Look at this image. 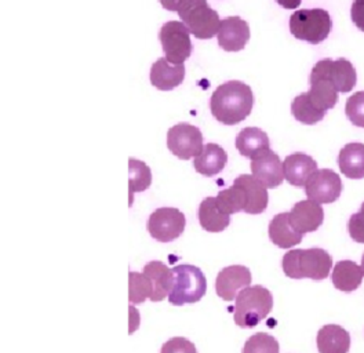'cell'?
<instances>
[{
	"label": "cell",
	"mask_w": 364,
	"mask_h": 353,
	"mask_svg": "<svg viewBox=\"0 0 364 353\" xmlns=\"http://www.w3.org/2000/svg\"><path fill=\"white\" fill-rule=\"evenodd\" d=\"M254 95L250 86L239 80H230L215 88L210 100L213 116L227 126L243 122L250 115Z\"/></svg>",
	"instance_id": "cell-1"
},
{
	"label": "cell",
	"mask_w": 364,
	"mask_h": 353,
	"mask_svg": "<svg viewBox=\"0 0 364 353\" xmlns=\"http://www.w3.org/2000/svg\"><path fill=\"white\" fill-rule=\"evenodd\" d=\"M282 266L284 275L290 279H311L314 282H321L330 275L333 258L323 248L290 250L284 254Z\"/></svg>",
	"instance_id": "cell-2"
},
{
	"label": "cell",
	"mask_w": 364,
	"mask_h": 353,
	"mask_svg": "<svg viewBox=\"0 0 364 353\" xmlns=\"http://www.w3.org/2000/svg\"><path fill=\"white\" fill-rule=\"evenodd\" d=\"M273 308L272 293L262 286H249L240 291L235 304V323L242 329H254L265 320Z\"/></svg>",
	"instance_id": "cell-3"
},
{
	"label": "cell",
	"mask_w": 364,
	"mask_h": 353,
	"mask_svg": "<svg viewBox=\"0 0 364 353\" xmlns=\"http://www.w3.org/2000/svg\"><path fill=\"white\" fill-rule=\"evenodd\" d=\"M207 280L205 273L193 265H177L173 268V285L168 301L174 307L196 304L205 297Z\"/></svg>",
	"instance_id": "cell-4"
},
{
	"label": "cell",
	"mask_w": 364,
	"mask_h": 353,
	"mask_svg": "<svg viewBox=\"0 0 364 353\" xmlns=\"http://www.w3.org/2000/svg\"><path fill=\"white\" fill-rule=\"evenodd\" d=\"M177 13L195 38L205 41L218 33L220 16L205 0H181Z\"/></svg>",
	"instance_id": "cell-5"
},
{
	"label": "cell",
	"mask_w": 364,
	"mask_h": 353,
	"mask_svg": "<svg viewBox=\"0 0 364 353\" xmlns=\"http://www.w3.org/2000/svg\"><path fill=\"white\" fill-rule=\"evenodd\" d=\"M331 29V17L323 9L298 10L290 17V32L293 36L308 43H321L328 38Z\"/></svg>",
	"instance_id": "cell-6"
},
{
	"label": "cell",
	"mask_w": 364,
	"mask_h": 353,
	"mask_svg": "<svg viewBox=\"0 0 364 353\" xmlns=\"http://www.w3.org/2000/svg\"><path fill=\"white\" fill-rule=\"evenodd\" d=\"M159 41L171 64H183L192 54L191 32L183 22H166L160 28Z\"/></svg>",
	"instance_id": "cell-7"
},
{
	"label": "cell",
	"mask_w": 364,
	"mask_h": 353,
	"mask_svg": "<svg viewBox=\"0 0 364 353\" xmlns=\"http://www.w3.org/2000/svg\"><path fill=\"white\" fill-rule=\"evenodd\" d=\"M186 218L178 209L161 207L155 210L146 222L149 235L160 243H170L178 239L185 231Z\"/></svg>",
	"instance_id": "cell-8"
},
{
	"label": "cell",
	"mask_w": 364,
	"mask_h": 353,
	"mask_svg": "<svg viewBox=\"0 0 364 353\" xmlns=\"http://www.w3.org/2000/svg\"><path fill=\"white\" fill-rule=\"evenodd\" d=\"M167 148L178 159L189 160L203 151V134L189 123L176 125L167 132Z\"/></svg>",
	"instance_id": "cell-9"
},
{
	"label": "cell",
	"mask_w": 364,
	"mask_h": 353,
	"mask_svg": "<svg viewBox=\"0 0 364 353\" xmlns=\"http://www.w3.org/2000/svg\"><path fill=\"white\" fill-rule=\"evenodd\" d=\"M304 188L309 200L318 204H331L341 196L342 181L336 172L323 169L315 172Z\"/></svg>",
	"instance_id": "cell-10"
},
{
	"label": "cell",
	"mask_w": 364,
	"mask_h": 353,
	"mask_svg": "<svg viewBox=\"0 0 364 353\" xmlns=\"http://www.w3.org/2000/svg\"><path fill=\"white\" fill-rule=\"evenodd\" d=\"M251 272L243 265H230L224 268L215 280V293L224 301H233L242 290L251 285Z\"/></svg>",
	"instance_id": "cell-11"
},
{
	"label": "cell",
	"mask_w": 364,
	"mask_h": 353,
	"mask_svg": "<svg viewBox=\"0 0 364 353\" xmlns=\"http://www.w3.org/2000/svg\"><path fill=\"white\" fill-rule=\"evenodd\" d=\"M314 70L328 78L338 93H349L356 86V69L352 65V63L345 58H340L337 61H333L330 58L321 60L314 66Z\"/></svg>",
	"instance_id": "cell-12"
},
{
	"label": "cell",
	"mask_w": 364,
	"mask_h": 353,
	"mask_svg": "<svg viewBox=\"0 0 364 353\" xmlns=\"http://www.w3.org/2000/svg\"><path fill=\"white\" fill-rule=\"evenodd\" d=\"M251 172L268 189L277 188L284 179V169L279 154L271 149L251 159Z\"/></svg>",
	"instance_id": "cell-13"
},
{
	"label": "cell",
	"mask_w": 364,
	"mask_h": 353,
	"mask_svg": "<svg viewBox=\"0 0 364 353\" xmlns=\"http://www.w3.org/2000/svg\"><path fill=\"white\" fill-rule=\"evenodd\" d=\"M217 38L223 50L229 53L240 51L250 39L249 23L240 17H228L220 23Z\"/></svg>",
	"instance_id": "cell-14"
},
{
	"label": "cell",
	"mask_w": 364,
	"mask_h": 353,
	"mask_svg": "<svg viewBox=\"0 0 364 353\" xmlns=\"http://www.w3.org/2000/svg\"><path fill=\"white\" fill-rule=\"evenodd\" d=\"M324 221V210L321 204L314 200L298 201L290 211V222L296 232L305 235L315 232Z\"/></svg>",
	"instance_id": "cell-15"
},
{
	"label": "cell",
	"mask_w": 364,
	"mask_h": 353,
	"mask_svg": "<svg viewBox=\"0 0 364 353\" xmlns=\"http://www.w3.org/2000/svg\"><path fill=\"white\" fill-rule=\"evenodd\" d=\"M235 185H239L243 188L246 198H247V206L245 209V213L249 216H258L264 213L268 207V188L262 185L252 174H242L233 181Z\"/></svg>",
	"instance_id": "cell-16"
},
{
	"label": "cell",
	"mask_w": 364,
	"mask_h": 353,
	"mask_svg": "<svg viewBox=\"0 0 364 353\" xmlns=\"http://www.w3.org/2000/svg\"><path fill=\"white\" fill-rule=\"evenodd\" d=\"M283 169L287 182L298 188H302L306 185L311 176L318 172V163L309 154L296 152L284 159Z\"/></svg>",
	"instance_id": "cell-17"
},
{
	"label": "cell",
	"mask_w": 364,
	"mask_h": 353,
	"mask_svg": "<svg viewBox=\"0 0 364 353\" xmlns=\"http://www.w3.org/2000/svg\"><path fill=\"white\" fill-rule=\"evenodd\" d=\"M183 64H171L166 57L159 58L151 68V83L161 91H170L178 88L183 82Z\"/></svg>",
	"instance_id": "cell-18"
},
{
	"label": "cell",
	"mask_w": 364,
	"mask_h": 353,
	"mask_svg": "<svg viewBox=\"0 0 364 353\" xmlns=\"http://www.w3.org/2000/svg\"><path fill=\"white\" fill-rule=\"evenodd\" d=\"M309 82L311 90L306 94L314 105L323 112L333 110L338 101V91L330 82V79L312 69Z\"/></svg>",
	"instance_id": "cell-19"
},
{
	"label": "cell",
	"mask_w": 364,
	"mask_h": 353,
	"mask_svg": "<svg viewBox=\"0 0 364 353\" xmlns=\"http://www.w3.org/2000/svg\"><path fill=\"white\" fill-rule=\"evenodd\" d=\"M228 163V154L217 144H205L203 151L193 160L195 170L205 176H214L220 174Z\"/></svg>",
	"instance_id": "cell-20"
},
{
	"label": "cell",
	"mask_w": 364,
	"mask_h": 353,
	"mask_svg": "<svg viewBox=\"0 0 364 353\" xmlns=\"http://www.w3.org/2000/svg\"><path fill=\"white\" fill-rule=\"evenodd\" d=\"M269 239L279 248H291L302 242V233L296 232L290 222V213H282L273 217L269 223Z\"/></svg>",
	"instance_id": "cell-21"
},
{
	"label": "cell",
	"mask_w": 364,
	"mask_h": 353,
	"mask_svg": "<svg viewBox=\"0 0 364 353\" xmlns=\"http://www.w3.org/2000/svg\"><path fill=\"white\" fill-rule=\"evenodd\" d=\"M316 344L320 353H348L350 349V335L341 326L327 325L318 330Z\"/></svg>",
	"instance_id": "cell-22"
},
{
	"label": "cell",
	"mask_w": 364,
	"mask_h": 353,
	"mask_svg": "<svg viewBox=\"0 0 364 353\" xmlns=\"http://www.w3.org/2000/svg\"><path fill=\"white\" fill-rule=\"evenodd\" d=\"M236 148L239 154L249 159L271 149V142L267 132L258 127H246L236 137Z\"/></svg>",
	"instance_id": "cell-23"
},
{
	"label": "cell",
	"mask_w": 364,
	"mask_h": 353,
	"mask_svg": "<svg viewBox=\"0 0 364 353\" xmlns=\"http://www.w3.org/2000/svg\"><path fill=\"white\" fill-rule=\"evenodd\" d=\"M363 278L362 266L349 260L340 261L336 265L331 275L333 285L342 293H353L358 290L363 283Z\"/></svg>",
	"instance_id": "cell-24"
},
{
	"label": "cell",
	"mask_w": 364,
	"mask_h": 353,
	"mask_svg": "<svg viewBox=\"0 0 364 353\" xmlns=\"http://www.w3.org/2000/svg\"><path fill=\"white\" fill-rule=\"evenodd\" d=\"M144 273L151 279L154 293L151 297L152 302H160L168 297L173 285V269L160 261H151L144 266Z\"/></svg>",
	"instance_id": "cell-25"
},
{
	"label": "cell",
	"mask_w": 364,
	"mask_h": 353,
	"mask_svg": "<svg viewBox=\"0 0 364 353\" xmlns=\"http://www.w3.org/2000/svg\"><path fill=\"white\" fill-rule=\"evenodd\" d=\"M198 216L200 226L211 233L225 231L230 223V216L221 210L217 198H205L199 206Z\"/></svg>",
	"instance_id": "cell-26"
},
{
	"label": "cell",
	"mask_w": 364,
	"mask_h": 353,
	"mask_svg": "<svg viewBox=\"0 0 364 353\" xmlns=\"http://www.w3.org/2000/svg\"><path fill=\"white\" fill-rule=\"evenodd\" d=\"M338 166L342 174L350 179L364 178V144L345 145L338 154Z\"/></svg>",
	"instance_id": "cell-27"
},
{
	"label": "cell",
	"mask_w": 364,
	"mask_h": 353,
	"mask_svg": "<svg viewBox=\"0 0 364 353\" xmlns=\"http://www.w3.org/2000/svg\"><path fill=\"white\" fill-rule=\"evenodd\" d=\"M152 184L151 169L141 160H129V194L130 203H133V195L146 191Z\"/></svg>",
	"instance_id": "cell-28"
},
{
	"label": "cell",
	"mask_w": 364,
	"mask_h": 353,
	"mask_svg": "<svg viewBox=\"0 0 364 353\" xmlns=\"http://www.w3.org/2000/svg\"><path fill=\"white\" fill-rule=\"evenodd\" d=\"M291 113L298 122H301L302 125H308V126L316 125L326 116V112L318 110L314 105V102L309 100L306 93L299 94L298 97H296V100L291 104Z\"/></svg>",
	"instance_id": "cell-29"
},
{
	"label": "cell",
	"mask_w": 364,
	"mask_h": 353,
	"mask_svg": "<svg viewBox=\"0 0 364 353\" xmlns=\"http://www.w3.org/2000/svg\"><path fill=\"white\" fill-rule=\"evenodd\" d=\"M217 201L221 210L229 216L245 211L247 206V198L243 188L235 184L225 191H221L217 196Z\"/></svg>",
	"instance_id": "cell-30"
},
{
	"label": "cell",
	"mask_w": 364,
	"mask_h": 353,
	"mask_svg": "<svg viewBox=\"0 0 364 353\" xmlns=\"http://www.w3.org/2000/svg\"><path fill=\"white\" fill-rule=\"evenodd\" d=\"M154 286L151 279L142 272L129 273V301L130 304H142L146 298L151 300Z\"/></svg>",
	"instance_id": "cell-31"
},
{
	"label": "cell",
	"mask_w": 364,
	"mask_h": 353,
	"mask_svg": "<svg viewBox=\"0 0 364 353\" xmlns=\"http://www.w3.org/2000/svg\"><path fill=\"white\" fill-rule=\"evenodd\" d=\"M279 342L267 332H257L251 335L243 348V353H279Z\"/></svg>",
	"instance_id": "cell-32"
},
{
	"label": "cell",
	"mask_w": 364,
	"mask_h": 353,
	"mask_svg": "<svg viewBox=\"0 0 364 353\" xmlns=\"http://www.w3.org/2000/svg\"><path fill=\"white\" fill-rule=\"evenodd\" d=\"M345 113L353 126L364 129V91L355 93L348 98Z\"/></svg>",
	"instance_id": "cell-33"
},
{
	"label": "cell",
	"mask_w": 364,
	"mask_h": 353,
	"mask_svg": "<svg viewBox=\"0 0 364 353\" xmlns=\"http://www.w3.org/2000/svg\"><path fill=\"white\" fill-rule=\"evenodd\" d=\"M160 353H198L193 342L186 338L174 337L168 339L160 349Z\"/></svg>",
	"instance_id": "cell-34"
},
{
	"label": "cell",
	"mask_w": 364,
	"mask_h": 353,
	"mask_svg": "<svg viewBox=\"0 0 364 353\" xmlns=\"http://www.w3.org/2000/svg\"><path fill=\"white\" fill-rule=\"evenodd\" d=\"M348 232L355 242L364 243V203L348 222Z\"/></svg>",
	"instance_id": "cell-35"
},
{
	"label": "cell",
	"mask_w": 364,
	"mask_h": 353,
	"mask_svg": "<svg viewBox=\"0 0 364 353\" xmlns=\"http://www.w3.org/2000/svg\"><path fill=\"white\" fill-rule=\"evenodd\" d=\"M350 17L353 23L364 32V0H355L350 9Z\"/></svg>",
	"instance_id": "cell-36"
},
{
	"label": "cell",
	"mask_w": 364,
	"mask_h": 353,
	"mask_svg": "<svg viewBox=\"0 0 364 353\" xmlns=\"http://www.w3.org/2000/svg\"><path fill=\"white\" fill-rule=\"evenodd\" d=\"M276 1H277V4H280L282 7H284L287 10H296L299 7L302 0H276Z\"/></svg>",
	"instance_id": "cell-37"
},
{
	"label": "cell",
	"mask_w": 364,
	"mask_h": 353,
	"mask_svg": "<svg viewBox=\"0 0 364 353\" xmlns=\"http://www.w3.org/2000/svg\"><path fill=\"white\" fill-rule=\"evenodd\" d=\"M160 4L163 6V9L168 10V11H177L178 4L181 3V0H159Z\"/></svg>",
	"instance_id": "cell-38"
},
{
	"label": "cell",
	"mask_w": 364,
	"mask_h": 353,
	"mask_svg": "<svg viewBox=\"0 0 364 353\" xmlns=\"http://www.w3.org/2000/svg\"><path fill=\"white\" fill-rule=\"evenodd\" d=\"M362 269H363V273H364V254H363V257H362Z\"/></svg>",
	"instance_id": "cell-39"
}]
</instances>
